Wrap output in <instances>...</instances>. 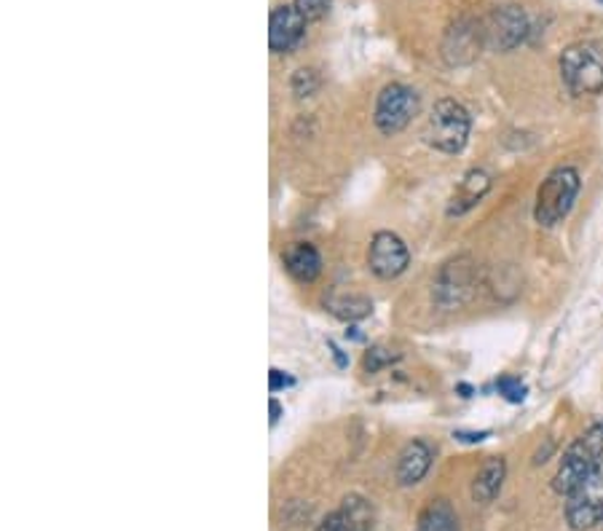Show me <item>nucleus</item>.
Wrapping results in <instances>:
<instances>
[{"instance_id":"nucleus-20","label":"nucleus","mask_w":603,"mask_h":531,"mask_svg":"<svg viewBox=\"0 0 603 531\" xmlns=\"http://www.w3.org/2000/svg\"><path fill=\"white\" fill-rule=\"evenodd\" d=\"M397 360H400V354L392 352V349L371 347L365 352V358H362V368H365V373H379V371L389 368V365L397 363Z\"/></svg>"},{"instance_id":"nucleus-17","label":"nucleus","mask_w":603,"mask_h":531,"mask_svg":"<svg viewBox=\"0 0 603 531\" xmlns=\"http://www.w3.org/2000/svg\"><path fill=\"white\" fill-rule=\"evenodd\" d=\"M416 531H462V529H459V516L453 513L451 502L437 500L424 507V513L419 516Z\"/></svg>"},{"instance_id":"nucleus-10","label":"nucleus","mask_w":603,"mask_h":531,"mask_svg":"<svg viewBox=\"0 0 603 531\" xmlns=\"http://www.w3.org/2000/svg\"><path fill=\"white\" fill-rule=\"evenodd\" d=\"M306 25L309 22L304 20L298 9L293 3H284L277 5L271 11V20H269V47L274 54H290L300 47L306 36Z\"/></svg>"},{"instance_id":"nucleus-27","label":"nucleus","mask_w":603,"mask_h":531,"mask_svg":"<svg viewBox=\"0 0 603 531\" xmlns=\"http://www.w3.org/2000/svg\"><path fill=\"white\" fill-rule=\"evenodd\" d=\"M457 392H462V398H472V394H475V387H470V384H459Z\"/></svg>"},{"instance_id":"nucleus-28","label":"nucleus","mask_w":603,"mask_h":531,"mask_svg":"<svg viewBox=\"0 0 603 531\" xmlns=\"http://www.w3.org/2000/svg\"><path fill=\"white\" fill-rule=\"evenodd\" d=\"M599 3H603V0H599Z\"/></svg>"},{"instance_id":"nucleus-7","label":"nucleus","mask_w":603,"mask_h":531,"mask_svg":"<svg viewBox=\"0 0 603 531\" xmlns=\"http://www.w3.org/2000/svg\"><path fill=\"white\" fill-rule=\"evenodd\" d=\"M477 287V266L470 256H457L448 263L440 266L432 285V296H435L437 307L457 309L472 298Z\"/></svg>"},{"instance_id":"nucleus-12","label":"nucleus","mask_w":603,"mask_h":531,"mask_svg":"<svg viewBox=\"0 0 603 531\" xmlns=\"http://www.w3.org/2000/svg\"><path fill=\"white\" fill-rule=\"evenodd\" d=\"M373 505L360 494H349L341 502L338 510L330 513L317 523L315 531H371L373 529Z\"/></svg>"},{"instance_id":"nucleus-22","label":"nucleus","mask_w":603,"mask_h":531,"mask_svg":"<svg viewBox=\"0 0 603 531\" xmlns=\"http://www.w3.org/2000/svg\"><path fill=\"white\" fill-rule=\"evenodd\" d=\"M330 3H333V0H293V5L304 14L306 22L322 20L330 11Z\"/></svg>"},{"instance_id":"nucleus-11","label":"nucleus","mask_w":603,"mask_h":531,"mask_svg":"<svg viewBox=\"0 0 603 531\" xmlns=\"http://www.w3.org/2000/svg\"><path fill=\"white\" fill-rule=\"evenodd\" d=\"M483 41H486V30H480V25L472 20H462L446 33L442 41V56L448 65L464 67L472 65L483 52Z\"/></svg>"},{"instance_id":"nucleus-3","label":"nucleus","mask_w":603,"mask_h":531,"mask_svg":"<svg viewBox=\"0 0 603 531\" xmlns=\"http://www.w3.org/2000/svg\"><path fill=\"white\" fill-rule=\"evenodd\" d=\"M579 191H582V178L574 167H555L544 178V183L537 191V205H534V220L544 229L563 223L568 212L574 210Z\"/></svg>"},{"instance_id":"nucleus-13","label":"nucleus","mask_w":603,"mask_h":531,"mask_svg":"<svg viewBox=\"0 0 603 531\" xmlns=\"http://www.w3.org/2000/svg\"><path fill=\"white\" fill-rule=\"evenodd\" d=\"M432 459H435V449H432L426 440L416 438L411 440V443H406V449H402L400 456H397V467H395L397 483H400L402 489L419 485L421 480L426 478V472H429Z\"/></svg>"},{"instance_id":"nucleus-4","label":"nucleus","mask_w":603,"mask_h":531,"mask_svg":"<svg viewBox=\"0 0 603 531\" xmlns=\"http://www.w3.org/2000/svg\"><path fill=\"white\" fill-rule=\"evenodd\" d=\"M472 132V116L462 103L451 98L437 100L432 107L429 118H426L424 138L440 154H459L464 151L466 140Z\"/></svg>"},{"instance_id":"nucleus-18","label":"nucleus","mask_w":603,"mask_h":531,"mask_svg":"<svg viewBox=\"0 0 603 531\" xmlns=\"http://www.w3.org/2000/svg\"><path fill=\"white\" fill-rule=\"evenodd\" d=\"M328 309L335 314V318L346 322H360L373 314L371 298L365 296H330Z\"/></svg>"},{"instance_id":"nucleus-21","label":"nucleus","mask_w":603,"mask_h":531,"mask_svg":"<svg viewBox=\"0 0 603 531\" xmlns=\"http://www.w3.org/2000/svg\"><path fill=\"white\" fill-rule=\"evenodd\" d=\"M497 392L502 394V398L508 400V403L521 405L523 400H526L528 387L521 381V378H515V376H502V378H497Z\"/></svg>"},{"instance_id":"nucleus-15","label":"nucleus","mask_w":603,"mask_h":531,"mask_svg":"<svg viewBox=\"0 0 603 531\" xmlns=\"http://www.w3.org/2000/svg\"><path fill=\"white\" fill-rule=\"evenodd\" d=\"M488 191H491V178H488L486 169H470V172L459 180L457 191H453L451 202H448V218H453V215L459 218V215L470 212L472 207H477L486 199Z\"/></svg>"},{"instance_id":"nucleus-8","label":"nucleus","mask_w":603,"mask_h":531,"mask_svg":"<svg viewBox=\"0 0 603 531\" xmlns=\"http://www.w3.org/2000/svg\"><path fill=\"white\" fill-rule=\"evenodd\" d=\"M408 266H411V250L400 236L392 231L373 234L371 250H368V269L379 280H397L400 274H406Z\"/></svg>"},{"instance_id":"nucleus-16","label":"nucleus","mask_w":603,"mask_h":531,"mask_svg":"<svg viewBox=\"0 0 603 531\" xmlns=\"http://www.w3.org/2000/svg\"><path fill=\"white\" fill-rule=\"evenodd\" d=\"M504 480H508V462L502 456H488L480 465V470H477L475 480H472V500L477 505H491L502 494Z\"/></svg>"},{"instance_id":"nucleus-26","label":"nucleus","mask_w":603,"mask_h":531,"mask_svg":"<svg viewBox=\"0 0 603 531\" xmlns=\"http://www.w3.org/2000/svg\"><path fill=\"white\" fill-rule=\"evenodd\" d=\"M328 347H330V352H333V358H335V363H338V368H346V365H349V358H346V354L341 352L338 344L328 341Z\"/></svg>"},{"instance_id":"nucleus-14","label":"nucleus","mask_w":603,"mask_h":531,"mask_svg":"<svg viewBox=\"0 0 603 531\" xmlns=\"http://www.w3.org/2000/svg\"><path fill=\"white\" fill-rule=\"evenodd\" d=\"M282 266L295 282L311 285L322 274V256L311 242H293V245L284 247Z\"/></svg>"},{"instance_id":"nucleus-19","label":"nucleus","mask_w":603,"mask_h":531,"mask_svg":"<svg viewBox=\"0 0 603 531\" xmlns=\"http://www.w3.org/2000/svg\"><path fill=\"white\" fill-rule=\"evenodd\" d=\"M320 87H322V76L315 70V67H300V70H295V76L290 78V89H293V94L298 100L315 98V94L320 92Z\"/></svg>"},{"instance_id":"nucleus-1","label":"nucleus","mask_w":603,"mask_h":531,"mask_svg":"<svg viewBox=\"0 0 603 531\" xmlns=\"http://www.w3.org/2000/svg\"><path fill=\"white\" fill-rule=\"evenodd\" d=\"M563 87L574 98H595L603 92V41L588 38L563 49L561 54Z\"/></svg>"},{"instance_id":"nucleus-9","label":"nucleus","mask_w":603,"mask_h":531,"mask_svg":"<svg viewBox=\"0 0 603 531\" xmlns=\"http://www.w3.org/2000/svg\"><path fill=\"white\" fill-rule=\"evenodd\" d=\"M528 33H531V22H528L526 11L521 5H499L493 11L486 36L499 52H512V49L526 41Z\"/></svg>"},{"instance_id":"nucleus-25","label":"nucleus","mask_w":603,"mask_h":531,"mask_svg":"<svg viewBox=\"0 0 603 531\" xmlns=\"http://www.w3.org/2000/svg\"><path fill=\"white\" fill-rule=\"evenodd\" d=\"M269 411H271V427H277V425H279V419H282V414H284L282 403H279L277 398H271V400H269Z\"/></svg>"},{"instance_id":"nucleus-24","label":"nucleus","mask_w":603,"mask_h":531,"mask_svg":"<svg viewBox=\"0 0 603 531\" xmlns=\"http://www.w3.org/2000/svg\"><path fill=\"white\" fill-rule=\"evenodd\" d=\"M453 438L459 440V443H466V445H475V443H483L486 438H491V429H457L453 432Z\"/></svg>"},{"instance_id":"nucleus-6","label":"nucleus","mask_w":603,"mask_h":531,"mask_svg":"<svg viewBox=\"0 0 603 531\" xmlns=\"http://www.w3.org/2000/svg\"><path fill=\"white\" fill-rule=\"evenodd\" d=\"M568 529L590 531L603 523V462L590 472L572 494L566 496L563 507Z\"/></svg>"},{"instance_id":"nucleus-23","label":"nucleus","mask_w":603,"mask_h":531,"mask_svg":"<svg viewBox=\"0 0 603 531\" xmlns=\"http://www.w3.org/2000/svg\"><path fill=\"white\" fill-rule=\"evenodd\" d=\"M295 387V378L290 376V373L279 371V368H271L269 371V389L271 392H284V389Z\"/></svg>"},{"instance_id":"nucleus-5","label":"nucleus","mask_w":603,"mask_h":531,"mask_svg":"<svg viewBox=\"0 0 603 531\" xmlns=\"http://www.w3.org/2000/svg\"><path fill=\"white\" fill-rule=\"evenodd\" d=\"M421 100L416 89H411L408 83L392 81L386 83L379 92L373 107V124L384 138H395L402 129H408V124L419 116Z\"/></svg>"},{"instance_id":"nucleus-2","label":"nucleus","mask_w":603,"mask_h":531,"mask_svg":"<svg viewBox=\"0 0 603 531\" xmlns=\"http://www.w3.org/2000/svg\"><path fill=\"white\" fill-rule=\"evenodd\" d=\"M603 462V422H593L566 451L553 478V491L568 496Z\"/></svg>"}]
</instances>
